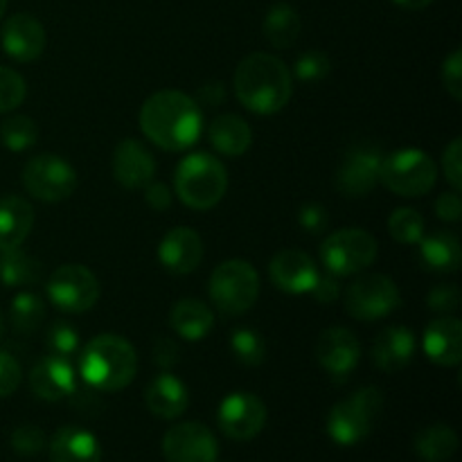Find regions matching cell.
Here are the masks:
<instances>
[{
	"mask_svg": "<svg viewBox=\"0 0 462 462\" xmlns=\"http://www.w3.org/2000/svg\"><path fill=\"white\" fill-rule=\"evenodd\" d=\"M140 126L156 147L165 152H185L201 138V106L180 90H158L144 99Z\"/></svg>",
	"mask_w": 462,
	"mask_h": 462,
	"instance_id": "6da1fadb",
	"label": "cell"
},
{
	"mask_svg": "<svg viewBox=\"0 0 462 462\" xmlns=\"http://www.w3.org/2000/svg\"><path fill=\"white\" fill-rule=\"evenodd\" d=\"M235 95L248 111L273 116L291 99L293 77L282 59L266 52H253L235 70Z\"/></svg>",
	"mask_w": 462,
	"mask_h": 462,
	"instance_id": "7a4b0ae2",
	"label": "cell"
},
{
	"mask_svg": "<svg viewBox=\"0 0 462 462\" xmlns=\"http://www.w3.org/2000/svg\"><path fill=\"white\" fill-rule=\"evenodd\" d=\"M135 373L138 355L125 337L99 334L79 350V374L95 391H122L134 382Z\"/></svg>",
	"mask_w": 462,
	"mask_h": 462,
	"instance_id": "3957f363",
	"label": "cell"
},
{
	"mask_svg": "<svg viewBox=\"0 0 462 462\" xmlns=\"http://www.w3.org/2000/svg\"><path fill=\"white\" fill-rule=\"evenodd\" d=\"M174 189L192 210H210L228 189V171L224 162L210 153H189L176 167Z\"/></svg>",
	"mask_w": 462,
	"mask_h": 462,
	"instance_id": "277c9868",
	"label": "cell"
},
{
	"mask_svg": "<svg viewBox=\"0 0 462 462\" xmlns=\"http://www.w3.org/2000/svg\"><path fill=\"white\" fill-rule=\"evenodd\" d=\"M383 395L377 386L359 388L355 395L338 402L328 418V433L337 445L355 447L373 433L382 415Z\"/></svg>",
	"mask_w": 462,
	"mask_h": 462,
	"instance_id": "5b68a950",
	"label": "cell"
},
{
	"mask_svg": "<svg viewBox=\"0 0 462 462\" xmlns=\"http://www.w3.org/2000/svg\"><path fill=\"white\" fill-rule=\"evenodd\" d=\"M208 293L224 316H242L251 310L260 296V275L246 260L221 262L210 275Z\"/></svg>",
	"mask_w": 462,
	"mask_h": 462,
	"instance_id": "8992f818",
	"label": "cell"
},
{
	"mask_svg": "<svg viewBox=\"0 0 462 462\" xmlns=\"http://www.w3.org/2000/svg\"><path fill=\"white\" fill-rule=\"evenodd\" d=\"M438 180V165L422 149H400L383 156L379 183L386 185L397 197L418 199L433 189Z\"/></svg>",
	"mask_w": 462,
	"mask_h": 462,
	"instance_id": "52a82bcc",
	"label": "cell"
},
{
	"mask_svg": "<svg viewBox=\"0 0 462 462\" xmlns=\"http://www.w3.org/2000/svg\"><path fill=\"white\" fill-rule=\"evenodd\" d=\"M377 260V239L364 228H343L320 244V262L337 278L361 273Z\"/></svg>",
	"mask_w": 462,
	"mask_h": 462,
	"instance_id": "ba28073f",
	"label": "cell"
},
{
	"mask_svg": "<svg viewBox=\"0 0 462 462\" xmlns=\"http://www.w3.org/2000/svg\"><path fill=\"white\" fill-rule=\"evenodd\" d=\"M50 302L66 314H84L99 300V280L81 264H63L50 273L45 284Z\"/></svg>",
	"mask_w": 462,
	"mask_h": 462,
	"instance_id": "9c48e42d",
	"label": "cell"
},
{
	"mask_svg": "<svg viewBox=\"0 0 462 462\" xmlns=\"http://www.w3.org/2000/svg\"><path fill=\"white\" fill-rule=\"evenodd\" d=\"M23 188L39 201H66L77 188V171L57 153H41L23 167Z\"/></svg>",
	"mask_w": 462,
	"mask_h": 462,
	"instance_id": "30bf717a",
	"label": "cell"
},
{
	"mask_svg": "<svg viewBox=\"0 0 462 462\" xmlns=\"http://www.w3.org/2000/svg\"><path fill=\"white\" fill-rule=\"evenodd\" d=\"M400 302L402 296L397 284L382 273L361 275L346 289V311L364 323L386 319L400 307Z\"/></svg>",
	"mask_w": 462,
	"mask_h": 462,
	"instance_id": "8fae6325",
	"label": "cell"
},
{
	"mask_svg": "<svg viewBox=\"0 0 462 462\" xmlns=\"http://www.w3.org/2000/svg\"><path fill=\"white\" fill-rule=\"evenodd\" d=\"M383 152L374 143H356L343 156L334 185L347 199H364L377 188Z\"/></svg>",
	"mask_w": 462,
	"mask_h": 462,
	"instance_id": "7c38bea8",
	"label": "cell"
},
{
	"mask_svg": "<svg viewBox=\"0 0 462 462\" xmlns=\"http://www.w3.org/2000/svg\"><path fill=\"white\" fill-rule=\"evenodd\" d=\"M162 454L167 462H217L219 445L206 424L180 422L162 438Z\"/></svg>",
	"mask_w": 462,
	"mask_h": 462,
	"instance_id": "4fadbf2b",
	"label": "cell"
},
{
	"mask_svg": "<svg viewBox=\"0 0 462 462\" xmlns=\"http://www.w3.org/2000/svg\"><path fill=\"white\" fill-rule=\"evenodd\" d=\"M217 420L230 440H253L266 424V404L253 393H233L221 402Z\"/></svg>",
	"mask_w": 462,
	"mask_h": 462,
	"instance_id": "5bb4252c",
	"label": "cell"
},
{
	"mask_svg": "<svg viewBox=\"0 0 462 462\" xmlns=\"http://www.w3.org/2000/svg\"><path fill=\"white\" fill-rule=\"evenodd\" d=\"M361 346L355 332L346 328H329L316 341V361L332 379L343 382L359 365Z\"/></svg>",
	"mask_w": 462,
	"mask_h": 462,
	"instance_id": "9a60e30c",
	"label": "cell"
},
{
	"mask_svg": "<svg viewBox=\"0 0 462 462\" xmlns=\"http://www.w3.org/2000/svg\"><path fill=\"white\" fill-rule=\"evenodd\" d=\"M30 388L39 400L59 402L77 393L75 368L70 359L48 355L34 364L30 373Z\"/></svg>",
	"mask_w": 462,
	"mask_h": 462,
	"instance_id": "2e32d148",
	"label": "cell"
},
{
	"mask_svg": "<svg viewBox=\"0 0 462 462\" xmlns=\"http://www.w3.org/2000/svg\"><path fill=\"white\" fill-rule=\"evenodd\" d=\"M0 41H3V50L7 57H12L14 61L27 63L43 54L48 36H45L43 25L34 16L14 14L12 18L5 21Z\"/></svg>",
	"mask_w": 462,
	"mask_h": 462,
	"instance_id": "e0dca14e",
	"label": "cell"
},
{
	"mask_svg": "<svg viewBox=\"0 0 462 462\" xmlns=\"http://www.w3.org/2000/svg\"><path fill=\"white\" fill-rule=\"evenodd\" d=\"M156 174L152 152L135 138H125L113 152V176L126 189L147 188Z\"/></svg>",
	"mask_w": 462,
	"mask_h": 462,
	"instance_id": "ac0fdd59",
	"label": "cell"
},
{
	"mask_svg": "<svg viewBox=\"0 0 462 462\" xmlns=\"http://www.w3.org/2000/svg\"><path fill=\"white\" fill-rule=\"evenodd\" d=\"M158 260L174 275H188L197 271L203 260V242L197 230L188 226L171 228L158 244Z\"/></svg>",
	"mask_w": 462,
	"mask_h": 462,
	"instance_id": "d6986e66",
	"label": "cell"
},
{
	"mask_svg": "<svg viewBox=\"0 0 462 462\" xmlns=\"http://www.w3.org/2000/svg\"><path fill=\"white\" fill-rule=\"evenodd\" d=\"M269 275L271 282L280 291L298 296V293L310 291L314 280L319 278V269H316V262L307 253L296 251V248H287V251H280L271 260Z\"/></svg>",
	"mask_w": 462,
	"mask_h": 462,
	"instance_id": "ffe728a7",
	"label": "cell"
},
{
	"mask_svg": "<svg viewBox=\"0 0 462 462\" xmlns=\"http://www.w3.org/2000/svg\"><path fill=\"white\" fill-rule=\"evenodd\" d=\"M424 352L429 359L445 368H454L462 361V325L458 319L445 314L431 320L424 329Z\"/></svg>",
	"mask_w": 462,
	"mask_h": 462,
	"instance_id": "44dd1931",
	"label": "cell"
},
{
	"mask_svg": "<svg viewBox=\"0 0 462 462\" xmlns=\"http://www.w3.org/2000/svg\"><path fill=\"white\" fill-rule=\"evenodd\" d=\"M413 356L415 334L402 325H393L379 332L370 347V359L382 373H400L413 361Z\"/></svg>",
	"mask_w": 462,
	"mask_h": 462,
	"instance_id": "7402d4cb",
	"label": "cell"
},
{
	"mask_svg": "<svg viewBox=\"0 0 462 462\" xmlns=\"http://www.w3.org/2000/svg\"><path fill=\"white\" fill-rule=\"evenodd\" d=\"M147 409L161 420H176L188 411L189 393L179 377L170 373L158 374L144 391Z\"/></svg>",
	"mask_w": 462,
	"mask_h": 462,
	"instance_id": "603a6c76",
	"label": "cell"
},
{
	"mask_svg": "<svg viewBox=\"0 0 462 462\" xmlns=\"http://www.w3.org/2000/svg\"><path fill=\"white\" fill-rule=\"evenodd\" d=\"M50 462H102V447L86 429L63 427L50 440Z\"/></svg>",
	"mask_w": 462,
	"mask_h": 462,
	"instance_id": "cb8c5ba5",
	"label": "cell"
},
{
	"mask_svg": "<svg viewBox=\"0 0 462 462\" xmlns=\"http://www.w3.org/2000/svg\"><path fill=\"white\" fill-rule=\"evenodd\" d=\"M420 262L433 273H456L462 264L460 239L449 230L424 235L418 242Z\"/></svg>",
	"mask_w": 462,
	"mask_h": 462,
	"instance_id": "d4e9b609",
	"label": "cell"
},
{
	"mask_svg": "<svg viewBox=\"0 0 462 462\" xmlns=\"http://www.w3.org/2000/svg\"><path fill=\"white\" fill-rule=\"evenodd\" d=\"M34 226V208L21 197L0 199V251L21 246Z\"/></svg>",
	"mask_w": 462,
	"mask_h": 462,
	"instance_id": "484cf974",
	"label": "cell"
},
{
	"mask_svg": "<svg viewBox=\"0 0 462 462\" xmlns=\"http://www.w3.org/2000/svg\"><path fill=\"white\" fill-rule=\"evenodd\" d=\"M170 325L185 341H203L215 328V314L206 302L183 298L170 311Z\"/></svg>",
	"mask_w": 462,
	"mask_h": 462,
	"instance_id": "4316f807",
	"label": "cell"
},
{
	"mask_svg": "<svg viewBox=\"0 0 462 462\" xmlns=\"http://www.w3.org/2000/svg\"><path fill=\"white\" fill-rule=\"evenodd\" d=\"M208 138L221 156L228 158H239L242 153H246L253 143L251 126L246 125L244 117L233 116V113L217 116L208 126Z\"/></svg>",
	"mask_w": 462,
	"mask_h": 462,
	"instance_id": "83f0119b",
	"label": "cell"
},
{
	"mask_svg": "<svg viewBox=\"0 0 462 462\" xmlns=\"http://www.w3.org/2000/svg\"><path fill=\"white\" fill-rule=\"evenodd\" d=\"M43 275V264L21 246L0 251V282L5 287H32Z\"/></svg>",
	"mask_w": 462,
	"mask_h": 462,
	"instance_id": "f1b7e54d",
	"label": "cell"
},
{
	"mask_svg": "<svg viewBox=\"0 0 462 462\" xmlns=\"http://www.w3.org/2000/svg\"><path fill=\"white\" fill-rule=\"evenodd\" d=\"M262 30H264L266 41H269L273 48L287 50L291 48V45L298 41V36H300L302 21L291 5L278 3L266 12L264 23H262Z\"/></svg>",
	"mask_w": 462,
	"mask_h": 462,
	"instance_id": "f546056e",
	"label": "cell"
},
{
	"mask_svg": "<svg viewBox=\"0 0 462 462\" xmlns=\"http://www.w3.org/2000/svg\"><path fill=\"white\" fill-rule=\"evenodd\" d=\"M415 451L424 462H445L458 451V433L447 424H433L415 436Z\"/></svg>",
	"mask_w": 462,
	"mask_h": 462,
	"instance_id": "4dcf8cb0",
	"label": "cell"
},
{
	"mask_svg": "<svg viewBox=\"0 0 462 462\" xmlns=\"http://www.w3.org/2000/svg\"><path fill=\"white\" fill-rule=\"evenodd\" d=\"M45 319V302L36 293L23 291L9 305V323L18 334H34Z\"/></svg>",
	"mask_w": 462,
	"mask_h": 462,
	"instance_id": "1f68e13d",
	"label": "cell"
},
{
	"mask_svg": "<svg viewBox=\"0 0 462 462\" xmlns=\"http://www.w3.org/2000/svg\"><path fill=\"white\" fill-rule=\"evenodd\" d=\"M230 350L235 359L248 368H257L266 359V343L260 332L253 328H237L230 334Z\"/></svg>",
	"mask_w": 462,
	"mask_h": 462,
	"instance_id": "d6a6232c",
	"label": "cell"
},
{
	"mask_svg": "<svg viewBox=\"0 0 462 462\" xmlns=\"http://www.w3.org/2000/svg\"><path fill=\"white\" fill-rule=\"evenodd\" d=\"M0 140L12 152H25L39 140V126L32 117L14 116L0 125Z\"/></svg>",
	"mask_w": 462,
	"mask_h": 462,
	"instance_id": "836d02e7",
	"label": "cell"
},
{
	"mask_svg": "<svg viewBox=\"0 0 462 462\" xmlns=\"http://www.w3.org/2000/svg\"><path fill=\"white\" fill-rule=\"evenodd\" d=\"M388 233L400 244H418L424 237V217L415 208H397L388 217Z\"/></svg>",
	"mask_w": 462,
	"mask_h": 462,
	"instance_id": "e575fe53",
	"label": "cell"
},
{
	"mask_svg": "<svg viewBox=\"0 0 462 462\" xmlns=\"http://www.w3.org/2000/svg\"><path fill=\"white\" fill-rule=\"evenodd\" d=\"M45 346H48L50 355L70 359V356L79 355L81 350L79 332L68 320H54L48 328V334H45Z\"/></svg>",
	"mask_w": 462,
	"mask_h": 462,
	"instance_id": "d590c367",
	"label": "cell"
},
{
	"mask_svg": "<svg viewBox=\"0 0 462 462\" xmlns=\"http://www.w3.org/2000/svg\"><path fill=\"white\" fill-rule=\"evenodd\" d=\"M332 70V61L323 50H307L293 63V75L296 79L311 84V81H320L329 75Z\"/></svg>",
	"mask_w": 462,
	"mask_h": 462,
	"instance_id": "8d00e7d4",
	"label": "cell"
},
{
	"mask_svg": "<svg viewBox=\"0 0 462 462\" xmlns=\"http://www.w3.org/2000/svg\"><path fill=\"white\" fill-rule=\"evenodd\" d=\"M25 95V79L12 68L0 66V113L14 111L16 106H21Z\"/></svg>",
	"mask_w": 462,
	"mask_h": 462,
	"instance_id": "74e56055",
	"label": "cell"
},
{
	"mask_svg": "<svg viewBox=\"0 0 462 462\" xmlns=\"http://www.w3.org/2000/svg\"><path fill=\"white\" fill-rule=\"evenodd\" d=\"M9 445L18 456H36L45 449V433L34 424H23L14 429Z\"/></svg>",
	"mask_w": 462,
	"mask_h": 462,
	"instance_id": "f35d334b",
	"label": "cell"
},
{
	"mask_svg": "<svg viewBox=\"0 0 462 462\" xmlns=\"http://www.w3.org/2000/svg\"><path fill=\"white\" fill-rule=\"evenodd\" d=\"M427 307L438 314H451L460 307V289L456 284H438L427 296Z\"/></svg>",
	"mask_w": 462,
	"mask_h": 462,
	"instance_id": "ab89813d",
	"label": "cell"
},
{
	"mask_svg": "<svg viewBox=\"0 0 462 462\" xmlns=\"http://www.w3.org/2000/svg\"><path fill=\"white\" fill-rule=\"evenodd\" d=\"M442 84L445 90L460 102L462 99V50H454L442 63Z\"/></svg>",
	"mask_w": 462,
	"mask_h": 462,
	"instance_id": "60d3db41",
	"label": "cell"
},
{
	"mask_svg": "<svg viewBox=\"0 0 462 462\" xmlns=\"http://www.w3.org/2000/svg\"><path fill=\"white\" fill-rule=\"evenodd\" d=\"M298 224L310 235H323L329 226V215L320 203H305L298 210Z\"/></svg>",
	"mask_w": 462,
	"mask_h": 462,
	"instance_id": "b9f144b4",
	"label": "cell"
},
{
	"mask_svg": "<svg viewBox=\"0 0 462 462\" xmlns=\"http://www.w3.org/2000/svg\"><path fill=\"white\" fill-rule=\"evenodd\" d=\"M442 167H445V176L451 183L456 192L462 189V140L454 138L447 144L445 153H442Z\"/></svg>",
	"mask_w": 462,
	"mask_h": 462,
	"instance_id": "7bdbcfd3",
	"label": "cell"
},
{
	"mask_svg": "<svg viewBox=\"0 0 462 462\" xmlns=\"http://www.w3.org/2000/svg\"><path fill=\"white\" fill-rule=\"evenodd\" d=\"M21 365L9 352H0V397H9L21 386Z\"/></svg>",
	"mask_w": 462,
	"mask_h": 462,
	"instance_id": "ee69618b",
	"label": "cell"
},
{
	"mask_svg": "<svg viewBox=\"0 0 462 462\" xmlns=\"http://www.w3.org/2000/svg\"><path fill=\"white\" fill-rule=\"evenodd\" d=\"M311 298L320 305H332V302L338 300L341 296V284H338V278L332 273H319V278L314 280L310 291Z\"/></svg>",
	"mask_w": 462,
	"mask_h": 462,
	"instance_id": "f6af8a7d",
	"label": "cell"
},
{
	"mask_svg": "<svg viewBox=\"0 0 462 462\" xmlns=\"http://www.w3.org/2000/svg\"><path fill=\"white\" fill-rule=\"evenodd\" d=\"M180 359V347L174 338L158 337L153 343V364L161 365L162 370H170L171 365L179 364Z\"/></svg>",
	"mask_w": 462,
	"mask_h": 462,
	"instance_id": "bcb514c9",
	"label": "cell"
},
{
	"mask_svg": "<svg viewBox=\"0 0 462 462\" xmlns=\"http://www.w3.org/2000/svg\"><path fill=\"white\" fill-rule=\"evenodd\" d=\"M436 215H438V219L447 221V224H456V221H460V217H462L460 192L451 189V192L440 194L436 201Z\"/></svg>",
	"mask_w": 462,
	"mask_h": 462,
	"instance_id": "7dc6e473",
	"label": "cell"
},
{
	"mask_svg": "<svg viewBox=\"0 0 462 462\" xmlns=\"http://www.w3.org/2000/svg\"><path fill=\"white\" fill-rule=\"evenodd\" d=\"M144 201H147V206L152 208V210L156 212H167L171 206V189L167 188L165 183H149L147 188H144Z\"/></svg>",
	"mask_w": 462,
	"mask_h": 462,
	"instance_id": "c3c4849f",
	"label": "cell"
},
{
	"mask_svg": "<svg viewBox=\"0 0 462 462\" xmlns=\"http://www.w3.org/2000/svg\"><path fill=\"white\" fill-rule=\"evenodd\" d=\"M226 99V88L221 81L212 79V81H206V84L201 86V88L197 90V104H201V106H219V104H224Z\"/></svg>",
	"mask_w": 462,
	"mask_h": 462,
	"instance_id": "681fc988",
	"label": "cell"
},
{
	"mask_svg": "<svg viewBox=\"0 0 462 462\" xmlns=\"http://www.w3.org/2000/svg\"><path fill=\"white\" fill-rule=\"evenodd\" d=\"M395 5H400L402 9H411V12H418V9L429 7L433 0H393Z\"/></svg>",
	"mask_w": 462,
	"mask_h": 462,
	"instance_id": "f907efd6",
	"label": "cell"
},
{
	"mask_svg": "<svg viewBox=\"0 0 462 462\" xmlns=\"http://www.w3.org/2000/svg\"><path fill=\"white\" fill-rule=\"evenodd\" d=\"M5 334V319H3V311H0V338H3Z\"/></svg>",
	"mask_w": 462,
	"mask_h": 462,
	"instance_id": "816d5d0a",
	"label": "cell"
},
{
	"mask_svg": "<svg viewBox=\"0 0 462 462\" xmlns=\"http://www.w3.org/2000/svg\"><path fill=\"white\" fill-rule=\"evenodd\" d=\"M5 9H7V0H0V18H3Z\"/></svg>",
	"mask_w": 462,
	"mask_h": 462,
	"instance_id": "f5cc1de1",
	"label": "cell"
}]
</instances>
